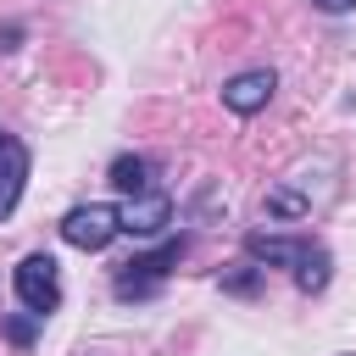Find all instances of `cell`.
Listing matches in <instances>:
<instances>
[{"label":"cell","mask_w":356,"mask_h":356,"mask_svg":"<svg viewBox=\"0 0 356 356\" xmlns=\"http://www.w3.org/2000/svg\"><path fill=\"white\" fill-rule=\"evenodd\" d=\"M273 89H278V72H273V67H250V72H234V78L222 83V106H228L234 117H256V111L273 100Z\"/></svg>","instance_id":"5b68a950"},{"label":"cell","mask_w":356,"mask_h":356,"mask_svg":"<svg viewBox=\"0 0 356 356\" xmlns=\"http://www.w3.org/2000/svg\"><path fill=\"white\" fill-rule=\"evenodd\" d=\"M245 256H250V261H261V267H289L300 295H323V289H328V273H334V256H328L317 239L245 234Z\"/></svg>","instance_id":"6da1fadb"},{"label":"cell","mask_w":356,"mask_h":356,"mask_svg":"<svg viewBox=\"0 0 356 356\" xmlns=\"http://www.w3.org/2000/svg\"><path fill=\"white\" fill-rule=\"evenodd\" d=\"M33 323H39L33 312H28V317H6V334H11L17 345H28V339H33Z\"/></svg>","instance_id":"8fae6325"},{"label":"cell","mask_w":356,"mask_h":356,"mask_svg":"<svg viewBox=\"0 0 356 356\" xmlns=\"http://www.w3.org/2000/svg\"><path fill=\"white\" fill-rule=\"evenodd\" d=\"M122 217V234H139V239H156L167 222H172V195L167 189H150V195H134L128 206H117Z\"/></svg>","instance_id":"52a82bcc"},{"label":"cell","mask_w":356,"mask_h":356,"mask_svg":"<svg viewBox=\"0 0 356 356\" xmlns=\"http://www.w3.org/2000/svg\"><path fill=\"white\" fill-rule=\"evenodd\" d=\"M28 167H33L28 145H22L17 134L0 128V222H6V217L17 211V200H22V189H28Z\"/></svg>","instance_id":"8992f818"},{"label":"cell","mask_w":356,"mask_h":356,"mask_svg":"<svg viewBox=\"0 0 356 356\" xmlns=\"http://www.w3.org/2000/svg\"><path fill=\"white\" fill-rule=\"evenodd\" d=\"M189 250V234H178V239H161L156 250H145V256H134V261H122V273L111 278V295L117 300H150L161 284H167V273L178 267V256Z\"/></svg>","instance_id":"7a4b0ae2"},{"label":"cell","mask_w":356,"mask_h":356,"mask_svg":"<svg viewBox=\"0 0 356 356\" xmlns=\"http://www.w3.org/2000/svg\"><path fill=\"white\" fill-rule=\"evenodd\" d=\"M117 234H122V217H117V206H106V200H83V206H72V211L61 217V239H67L72 250H106Z\"/></svg>","instance_id":"277c9868"},{"label":"cell","mask_w":356,"mask_h":356,"mask_svg":"<svg viewBox=\"0 0 356 356\" xmlns=\"http://www.w3.org/2000/svg\"><path fill=\"white\" fill-rule=\"evenodd\" d=\"M312 6H317V11H328V17H339V11H350L356 0H312Z\"/></svg>","instance_id":"7c38bea8"},{"label":"cell","mask_w":356,"mask_h":356,"mask_svg":"<svg viewBox=\"0 0 356 356\" xmlns=\"http://www.w3.org/2000/svg\"><path fill=\"white\" fill-rule=\"evenodd\" d=\"M256 284H261V267H245V273H234L222 289H234V295H256Z\"/></svg>","instance_id":"30bf717a"},{"label":"cell","mask_w":356,"mask_h":356,"mask_svg":"<svg viewBox=\"0 0 356 356\" xmlns=\"http://www.w3.org/2000/svg\"><path fill=\"white\" fill-rule=\"evenodd\" d=\"M267 211H273V217H306V211H312V200H306V195H295V189H273V195H267Z\"/></svg>","instance_id":"9c48e42d"},{"label":"cell","mask_w":356,"mask_h":356,"mask_svg":"<svg viewBox=\"0 0 356 356\" xmlns=\"http://www.w3.org/2000/svg\"><path fill=\"white\" fill-rule=\"evenodd\" d=\"M11 289H17V300H22L33 317H50V312L61 306V267H56V256H44V250L22 256L17 273H11Z\"/></svg>","instance_id":"3957f363"},{"label":"cell","mask_w":356,"mask_h":356,"mask_svg":"<svg viewBox=\"0 0 356 356\" xmlns=\"http://www.w3.org/2000/svg\"><path fill=\"white\" fill-rule=\"evenodd\" d=\"M106 178H111V184H117V189H122L128 200H134V195H150V189H156V184H150V161H145V156H117Z\"/></svg>","instance_id":"ba28073f"}]
</instances>
